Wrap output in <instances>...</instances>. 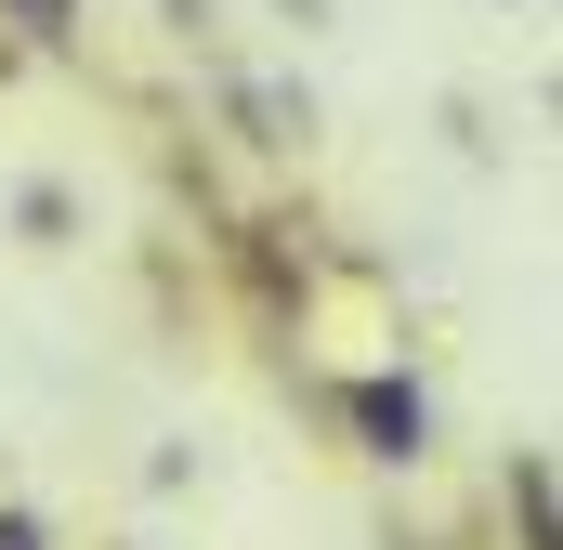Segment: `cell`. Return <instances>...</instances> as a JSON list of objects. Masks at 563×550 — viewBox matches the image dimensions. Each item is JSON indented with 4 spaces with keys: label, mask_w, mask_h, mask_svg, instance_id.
Wrapping results in <instances>:
<instances>
[{
    "label": "cell",
    "mask_w": 563,
    "mask_h": 550,
    "mask_svg": "<svg viewBox=\"0 0 563 550\" xmlns=\"http://www.w3.org/2000/svg\"><path fill=\"white\" fill-rule=\"evenodd\" d=\"M354 432H367V459H420V446H432L420 381H354Z\"/></svg>",
    "instance_id": "obj_1"
},
{
    "label": "cell",
    "mask_w": 563,
    "mask_h": 550,
    "mask_svg": "<svg viewBox=\"0 0 563 550\" xmlns=\"http://www.w3.org/2000/svg\"><path fill=\"white\" fill-rule=\"evenodd\" d=\"M511 498H525V550H551V472L538 459H511Z\"/></svg>",
    "instance_id": "obj_2"
},
{
    "label": "cell",
    "mask_w": 563,
    "mask_h": 550,
    "mask_svg": "<svg viewBox=\"0 0 563 550\" xmlns=\"http://www.w3.org/2000/svg\"><path fill=\"white\" fill-rule=\"evenodd\" d=\"M13 13H26L40 40H66V13H79V0H13Z\"/></svg>",
    "instance_id": "obj_3"
},
{
    "label": "cell",
    "mask_w": 563,
    "mask_h": 550,
    "mask_svg": "<svg viewBox=\"0 0 563 550\" xmlns=\"http://www.w3.org/2000/svg\"><path fill=\"white\" fill-rule=\"evenodd\" d=\"M0 550H40V512H0Z\"/></svg>",
    "instance_id": "obj_4"
},
{
    "label": "cell",
    "mask_w": 563,
    "mask_h": 550,
    "mask_svg": "<svg viewBox=\"0 0 563 550\" xmlns=\"http://www.w3.org/2000/svg\"><path fill=\"white\" fill-rule=\"evenodd\" d=\"M288 13H301V26H314V13H328V0H288Z\"/></svg>",
    "instance_id": "obj_5"
}]
</instances>
